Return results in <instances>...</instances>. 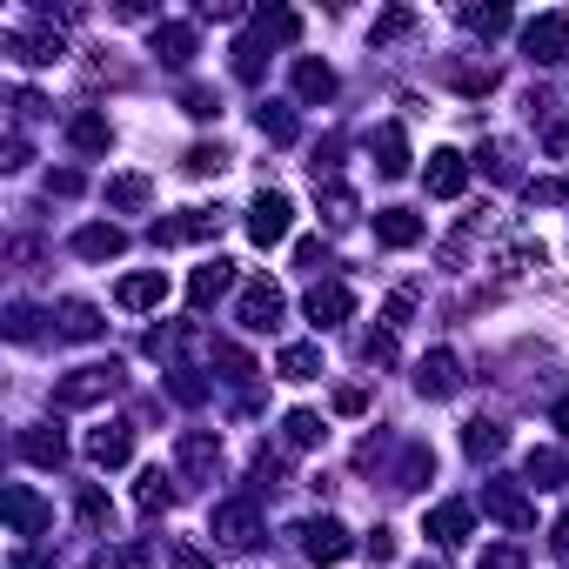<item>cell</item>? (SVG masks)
Masks as SVG:
<instances>
[{"mask_svg": "<svg viewBox=\"0 0 569 569\" xmlns=\"http://www.w3.org/2000/svg\"><path fill=\"white\" fill-rule=\"evenodd\" d=\"M288 228H295V208H288L282 195H262V201H255V215H248V235L262 241V248L288 241Z\"/></svg>", "mask_w": 569, "mask_h": 569, "instance_id": "obj_1", "label": "cell"}, {"mask_svg": "<svg viewBox=\"0 0 569 569\" xmlns=\"http://www.w3.org/2000/svg\"><path fill=\"white\" fill-rule=\"evenodd\" d=\"M275 322H282V288L248 282L241 288V329H275Z\"/></svg>", "mask_w": 569, "mask_h": 569, "instance_id": "obj_2", "label": "cell"}, {"mask_svg": "<svg viewBox=\"0 0 569 569\" xmlns=\"http://www.w3.org/2000/svg\"><path fill=\"white\" fill-rule=\"evenodd\" d=\"M462 188H469L462 154H456V148H436V154H429V195H436V201H456Z\"/></svg>", "mask_w": 569, "mask_h": 569, "instance_id": "obj_3", "label": "cell"}, {"mask_svg": "<svg viewBox=\"0 0 569 569\" xmlns=\"http://www.w3.org/2000/svg\"><path fill=\"white\" fill-rule=\"evenodd\" d=\"M349 308H355V295H349L342 282H322V288H308V322H315V329H335V322H342Z\"/></svg>", "mask_w": 569, "mask_h": 569, "instance_id": "obj_4", "label": "cell"}, {"mask_svg": "<svg viewBox=\"0 0 569 569\" xmlns=\"http://www.w3.org/2000/svg\"><path fill=\"white\" fill-rule=\"evenodd\" d=\"M302 549L315 556V563H342L355 543H349V529H342V523H308L302 529Z\"/></svg>", "mask_w": 569, "mask_h": 569, "instance_id": "obj_5", "label": "cell"}, {"mask_svg": "<svg viewBox=\"0 0 569 569\" xmlns=\"http://www.w3.org/2000/svg\"><path fill=\"white\" fill-rule=\"evenodd\" d=\"M523 41H529V54H536V61H563V54H569V21H563V14H549V21L529 27Z\"/></svg>", "mask_w": 569, "mask_h": 569, "instance_id": "obj_6", "label": "cell"}, {"mask_svg": "<svg viewBox=\"0 0 569 569\" xmlns=\"http://www.w3.org/2000/svg\"><path fill=\"white\" fill-rule=\"evenodd\" d=\"M128 449H134V436H128V422H101L88 436V456L101 462V469H114V462H128Z\"/></svg>", "mask_w": 569, "mask_h": 569, "instance_id": "obj_7", "label": "cell"}, {"mask_svg": "<svg viewBox=\"0 0 569 569\" xmlns=\"http://www.w3.org/2000/svg\"><path fill=\"white\" fill-rule=\"evenodd\" d=\"M375 241H389V248H409V241H422V221L409 215V208H382V215H375Z\"/></svg>", "mask_w": 569, "mask_h": 569, "instance_id": "obj_8", "label": "cell"}, {"mask_svg": "<svg viewBox=\"0 0 569 569\" xmlns=\"http://www.w3.org/2000/svg\"><path fill=\"white\" fill-rule=\"evenodd\" d=\"M161 295H168V282H161V275H128V282L114 288V302H121V308H154Z\"/></svg>", "mask_w": 569, "mask_h": 569, "instance_id": "obj_9", "label": "cell"}, {"mask_svg": "<svg viewBox=\"0 0 569 569\" xmlns=\"http://www.w3.org/2000/svg\"><path fill=\"white\" fill-rule=\"evenodd\" d=\"M429 536H436L442 549H456L462 536H469V509H462V503H442L436 516H429Z\"/></svg>", "mask_w": 569, "mask_h": 569, "instance_id": "obj_10", "label": "cell"}, {"mask_svg": "<svg viewBox=\"0 0 569 569\" xmlns=\"http://www.w3.org/2000/svg\"><path fill=\"white\" fill-rule=\"evenodd\" d=\"M235 282V262H208V268H195V282H188V295H195V308H208L221 295V288Z\"/></svg>", "mask_w": 569, "mask_h": 569, "instance_id": "obj_11", "label": "cell"}, {"mask_svg": "<svg viewBox=\"0 0 569 569\" xmlns=\"http://www.w3.org/2000/svg\"><path fill=\"white\" fill-rule=\"evenodd\" d=\"M114 389V369H81L74 382H61V402L74 409V402H94V395H108Z\"/></svg>", "mask_w": 569, "mask_h": 569, "instance_id": "obj_12", "label": "cell"}, {"mask_svg": "<svg viewBox=\"0 0 569 569\" xmlns=\"http://www.w3.org/2000/svg\"><path fill=\"white\" fill-rule=\"evenodd\" d=\"M416 389L422 395H449V389H456V355H429L422 375H416Z\"/></svg>", "mask_w": 569, "mask_h": 569, "instance_id": "obj_13", "label": "cell"}, {"mask_svg": "<svg viewBox=\"0 0 569 569\" xmlns=\"http://www.w3.org/2000/svg\"><path fill=\"white\" fill-rule=\"evenodd\" d=\"M295 94H302V101H329V94H335V74L322 61H302V67H295Z\"/></svg>", "mask_w": 569, "mask_h": 569, "instance_id": "obj_14", "label": "cell"}, {"mask_svg": "<svg viewBox=\"0 0 569 569\" xmlns=\"http://www.w3.org/2000/svg\"><path fill=\"white\" fill-rule=\"evenodd\" d=\"M215 529L228 536V543H255V509H248V503H228V509H215Z\"/></svg>", "mask_w": 569, "mask_h": 569, "instance_id": "obj_15", "label": "cell"}, {"mask_svg": "<svg viewBox=\"0 0 569 569\" xmlns=\"http://www.w3.org/2000/svg\"><path fill=\"white\" fill-rule=\"evenodd\" d=\"M21 456H27V462H47V469H54V462L67 456L61 429H54V436H47V429H34V436H21Z\"/></svg>", "mask_w": 569, "mask_h": 569, "instance_id": "obj_16", "label": "cell"}, {"mask_svg": "<svg viewBox=\"0 0 569 569\" xmlns=\"http://www.w3.org/2000/svg\"><path fill=\"white\" fill-rule=\"evenodd\" d=\"M315 369H322V355L315 349H282V375L288 382H315Z\"/></svg>", "mask_w": 569, "mask_h": 569, "instance_id": "obj_17", "label": "cell"}, {"mask_svg": "<svg viewBox=\"0 0 569 569\" xmlns=\"http://www.w3.org/2000/svg\"><path fill=\"white\" fill-rule=\"evenodd\" d=\"M382 175H409V148H402V128H382Z\"/></svg>", "mask_w": 569, "mask_h": 569, "instance_id": "obj_18", "label": "cell"}, {"mask_svg": "<svg viewBox=\"0 0 569 569\" xmlns=\"http://www.w3.org/2000/svg\"><path fill=\"white\" fill-rule=\"evenodd\" d=\"M74 248H81V255H94V262H101V255H121V228H88Z\"/></svg>", "mask_w": 569, "mask_h": 569, "instance_id": "obj_19", "label": "cell"}, {"mask_svg": "<svg viewBox=\"0 0 569 569\" xmlns=\"http://www.w3.org/2000/svg\"><path fill=\"white\" fill-rule=\"evenodd\" d=\"M288 442H295V449H315V442H322V416L295 409V416H288Z\"/></svg>", "mask_w": 569, "mask_h": 569, "instance_id": "obj_20", "label": "cell"}, {"mask_svg": "<svg viewBox=\"0 0 569 569\" xmlns=\"http://www.w3.org/2000/svg\"><path fill=\"white\" fill-rule=\"evenodd\" d=\"M469 456H496V449H503V429H496V422H469Z\"/></svg>", "mask_w": 569, "mask_h": 569, "instance_id": "obj_21", "label": "cell"}, {"mask_svg": "<svg viewBox=\"0 0 569 569\" xmlns=\"http://www.w3.org/2000/svg\"><path fill=\"white\" fill-rule=\"evenodd\" d=\"M74 148H108V121H101V114H81V121H74Z\"/></svg>", "mask_w": 569, "mask_h": 569, "instance_id": "obj_22", "label": "cell"}, {"mask_svg": "<svg viewBox=\"0 0 569 569\" xmlns=\"http://www.w3.org/2000/svg\"><path fill=\"white\" fill-rule=\"evenodd\" d=\"M61 329L74 335V342H81V335H94L101 322H94V308H88V302H67V308H61Z\"/></svg>", "mask_w": 569, "mask_h": 569, "instance_id": "obj_23", "label": "cell"}, {"mask_svg": "<svg viewBox=\"0 0 569 569\" xmlns=\"http://www.w3.org/2000/svg\"><path fill=\"white\" fill-rule=\"evenodd\" d=\"M108 195H114V208H141V201H148V181H141V175H121Z\"/></svg>", "mask_w": 569, "mask_h": 569, "instance_id": "obj_24", "label": "cell"}, {"mask_svg": "<svg viewBox=\"0 0 569 569\" xmlns=\"http://www.w3.org/2000/svg\"><path fill=\"white\" fill-rule=\"evenodd\" d=\"M161 503H168V476L148 469V476H141V509H161Z\"/></svg>", "mask_w": 569, "mask_h": 569, "instance_id": "obj_25", "label": "cell"}, {"mask_svg": "<svg viewBox=\"0 0 569 569\" xmlns=\"http://www.w3.org/2000/svg\"><path fill=\"white\" fill-rule=\"evenodd\" d=\"M335 409H342V416H362V409H369V395H362V389H335Z\"/></svg>", "mask_w": 569, "mask_h": 569, "instance_id": "obj_26", "label": "cell"}, {"mask_svg": "<svg viewBox=\"0 0 569 569\" xmlns=\"http://www.w3.org/2000/svg\"><path fill=\"white\" fill-rule=\"evenodd\" d=\"M215 168H221L215 148H195V154H188V175H215Z\"/></svg>", "mask_w": 569, "mask_h": 569, "instance_id": "obj_27", "label": "cell"}, {"mask_svg": "<svg viewBox=\"0 0 569 569\" xmlns=\"http://www.w3.org/2000/svg\"><path fill=\"white\" fill-rule=\"evenodd\" d=\"M482 569H523V556H516V549H489V556H482Z\"/></svg>", "mask_w": 569, "mask_h": 569, "instance_id": "obj_28", "label": "cell"}, {"mask_svg": "<svg viewBox=\"0 0 569 569\" xmlns=\"http://www.w3.org/2000/svg\"><path fill=\"white\" fill-rule=\"evenodd\" d=\"M101 516H108V503H101V496L88 489V496H81V523H101Z\"/></svg>", "mask_w": 569, "mask_h": 569, "instance_id": "obj_29", "label": "cell"}, {"mask_svg": "<svg viewBox=\"0 0 569 569\" xmlns=\"http://www.w3.org/2000/svg\"><path fill=\"white\" fill-rule=\"evenodd\" d=\"M175 563H181V569H215L208 556H195V549H175Z\"/></svg>", "mask_w": 569, "mask_h": 569, "instance_id": "obj_30", "label": "cell"}, {"mask_svg": "<svg viewBox=\"0 0 569 569\" xmlns=\"http://www.w3.org/2000/svg\"><path fill=\"white\" fill-rule=\"evenodd\" d=\"M556 549H563V556H569V516H563V529H556Z\"/></svg>", "mask_w": 569, "mask_h": 569, "instance_id": "obj_31", "label": "cell"}, {"mask_svg": "<svg viewBox=\"0 0 569 569\" xmlns=\"http://www.w3.org/2000/svg\"><path fill=\"white\" fill-rule=\"evenodd\" d=\"M549 148H556V154H569V134H556V141H549Z\"/></svg>", "mask_w": 569, "mask_h": 569, "instance_id": "obj_32", "label": "cell"}, {"mask_svg": "<svg viewBox=\"0 0 569 569\" xmlns=\"http://www.w3.org/2000/svg\"><path fill=\"white\" fill-rule=\"evenodd\" d=\"M556 422H563V429H569V395H563V409H556Z\"/></svg>", "mask_w": 569, "mask_h": 569, "instance_id": "obj_33", "label": "cell"}, {"mask_svg": "<svg viewBox=\"0 0 569 569\" xmlns=\"http://www.w3.org/2000/svg\"><path fill=\"white\" fill-rule=\"evenodd\" d=\"M416 569H442V563H416Z\"/></svg>", "mask_w": 569, "mask_h": 569, "instance_id": "obj_34", "label": "cell"}]
</instances>
